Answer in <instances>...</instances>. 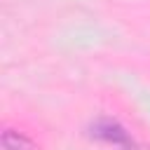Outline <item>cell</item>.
<instances>
[{
    "label": "cell",
    "instance_id": "1",
    "mask_svg": "<svg viewBox=\"0 0 150 150\" xmlns=\"http://www.w3.org/2000/svg\"><path fill=\"white\" fill-rule=\"evenodd\" d=\"M96 136H101V138H108V141H112V143L131 145V141H129L127 131H122V129H120L115 122H101V124H96Z\"/></svg>",
    "mask_w": 150,
    "mask_h": 150
},
{
    "label": "cell",
    "instance_id": "2",
    "mask_svg": "<svg viewBox=\"0 0 150 150\" xmlns=\"http://www.w3.org/2000/svg\"><path fill=\"white\" fill-rule=\"evenodd\" d=\"M2 143H5V148H7V150H30V148H33V145H30V141H28V138H23V136H21V134H16V131H5Z\"/></svg>",
    "mask_w": 150,
    "mask_h": 150
}]
</instances>
